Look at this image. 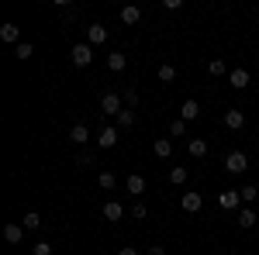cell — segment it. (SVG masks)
<instances>
[{
    "mask_svg": "<svg viewBox=\"0 0 259 255\" xmlns=\"http://www.w3.org/2000/svg\"><path fill=\"white\" fill-rule=\"evenodd\" d=\"M31 255H52V245H49V241H38V245L31 248Z\"/></svg>",
    "mask_w": 259,
    "mask_h": 255,
    "instance_id": "f546056e",
    "label": "cell"
},
{
    "mask_svg": "<svg viewBox=\"0 0 259 255\" xmlns=\"http://www.w3.org/2000/svg\"><path fill=\"white\" fill-rule=\"evenodd\" d=\"M107 41V28L104 24H90L87 28V45H104Z\"/></svg>",
    "mask_w": 259,
    "mask_h": 255,
    "instance_id": "5b68a950",
    "label": "cell"
},
{
    "mask_svg": "<svg viewBox=\"0 0 259 255\" xmlns=\"http://www.w3.org/2000/svg\"><path fill=\"white\" fill-rule=\"evenodd\" d=\"M4 238H7L11 245H18L21 238H24V224H7V228H4Z\"/></svg>",
    "mask_w": 259,
    "mask_h": 255,
    "instance_id": "5bb4252c",
    "label": "cell"
},
{
    "mask_svg": "<svg viewBox=\"0 0 259 255\" xmlns=\"http://www.w3.org/2000/svg\"><path fill=\"white\" fill-rule=\"evenodd\" d=\"M132 124H135V111L128 107V111H121V114H118V128H132Z\"/></svg>",
    "mask_w": 259,
    "mask_h": 255,
    "instance_id": "d4e9b609",
    "label": "cell"
},
{
    "mask_svg": "<svg viewBox=\"0 0 259 255\" xmlns=\"http://www.w3.org/2000/svg\"><path fill=\"white\" fill-rule=\"evenodd\" d=\"M121 214H124V207H121L118 200H107V203H104V217H107V221H121Z\"/></svg>",
    "mask_w": 259,
    "mask_h": 255,
    "instance_id": "4fadbf2b",
    "label": "cell"
},
{
    "mask_svg": "<svg viewBox=\"0 0 259 255\" xmlns=\"http://www.w3.org/2000/svg\"><path fill=\"white\" fill-rule=\"evenodd\" d=\"M124 66H128V59H124V52H111V56H107V69H111V73H121Z\"/></svg>",
    "mask_w": 259,
    "mask_h": 255,
    "instance_id": "9a60e30c",
    "label": "cell"
},
{
    "mask_svg": "<svg viewBox=\"0 0 259 255\" xmlns=\"http://www.w3.org/2000/svg\"><path fill=\"white\" fill-rule=\"evenodd\" d=\"M118 255H139V252H135V248H121Z\"/></svg>",
    "mask_w": 259,
    "mask_h": 255,
    "instance_id": "836d02e7",
    "label": "cell"
},
{
    "mask_svg": "<svg viewBox=\"0 0 259 255\" xmlns=\"http://www.w3.org/2000/svg\"><path fill=\"white\" fill-rule=\"evenodd\" d=\"M121 21H124V24H139V21H142V11L135 7V4H132V7H121Z\"/></svg>",
    "mask_w": 259,
    "mask_h": 255,
    "instance_id": "2e32d148",
    "label": "cell"
},
{
    "mask_svg": "<svg viewBox=\"0 0 259 255\" xmlns=\"http://www.w3.org/2000/svg\"><path fill=\"white\" fill-rule=\"evenodd\" d=\"M200 118V104L197 100H183V107H180V121H197Z\"/></svg>",
    "mask_w": 259,
    "mask_h": 255,
    "instance_id": "52a82bcc",
    "label": "cell"
},
{
    "mask_svg": "<svg viewBox=\"0 0 259 255\" xmlns=\"http://www.w3.org/2000/svg\"><path fill=\"white\" fill-rule=\"evenodd\" d=\"M0 38H4V41H18L21 38L18 24H4V28H0ZM18 45H21V41H18Z\"/></svg>",
    "mask_w": 259,
    "mask_h": 255,
    "instance_id": "d6986e66",
    "label": "cell"
},
{
    "mask_svg": "<svg viewBox=\"0 0 259 255\" xmlns=\"http://www.w3.org/2000/svg\"><path fill=\"white\" fill-rule=\"evenodd\" d=\"M14 56H18L21 62H24V59H31V56H35V45H31V41H21L18 48H14Z\"/></svg>",
    "mask_w": 259,
    "mask_h": 255,
    "instance_id": "ffe728a7",
    "label": "cell"
},
{
    "mask_svg": "<svg viewBox=\"0 0 259 255\" xmlns=\"http://www.w3.org/2000/svg\"><path fill=\"white\" fill-rule=\"evenodd\" d=\"M207 73H211V76H225L228 69H225V62H221V59H211V62H207Z\"/></svg>",
    "mask_w": 259,
    "mask_h": 255,
    "instance_id": "484cf974",
    "label": "cell"
},
{
    "mask_svg": "<svg viewBox=\"0 0 259 255\" xmlns=\"http://www.w3.org/2000/svg\"><path fill=\"white\" fill-rule=\"evenodd\" d=\"M24 228H28V231H38V228H41V217L35 214V211H28V214H24Z\"/></svg>",
    "mask_w": 259,
    "mask_h": 255,
    "instance_id": "cb8c5ba5",
    "label": "cell"
},
{
    "mask_svg": "<svg viewBox=\"0 0 259 255\" xmlns=\"http://www.w3.org/2000/svg\"><path fill=\"white\" fill-rule=\"evenodd\" d=\"M149 255H166V248H162V245H152V248H149Z\"/></svg>",
    "mask_w": 259,
    "mask_h": 255,
    "instance_id": "d6a6232c",
    "label": "cell"
},
{
    "mask_svg": "<svg viewBox=\"0 0 259 255\" xmlns=\"http://www.w3.org/2000/svg\"><path fill=\"white\" fill-rule=\"evenodd\" d=\"M69 59H73V66H90L94 62V45H87V41L83 45H73V56Z\"/></svg>",
    "mask_w": 259,
    "mask_h": 255,
    "instance_id": "7a4b0ae2",
    "label": "cell"
},
{
    "mask_svg": "<svg viewBox=\"0 0 259 255\" xmlns=\"http://www.w3.org/2000/svg\"><path fill=\"white\" fill-rule=\"evenodd\" d=\"M228 83H232L235 90H245V86H249V73H245V69H232V73H228Z\"/></svg>",
    "mask_w": 259,
    "mask_h": 255,
    "instance_id": "7c38bea8",
    "label": "cell"
},
{
    "mask_svg": "<svg viewBox=\"0 0 259 255\" xmlns=\"http://www.w3.org/2000/svg\"><path fill=\"white\" fill-rule=\"evenodd\" d=\"M97 183H100V190H114V186H118V179H114V173H107V169H104V173L97 176Z\"/></svg>",
    "mask_w": 259,
    "mask_h": 255,
    "instance_id": "44dd1931",
    "label": "cell"
},
{
    "mask_svg": "<svg viewBox=\"0 0 259 255\" xmlns=\"http://www.w3.org/2000/svg\"><path fill=\"white\" fill-rule=\"evenodd\" d=\"M218 203L225 207V211H235V207L242 203V193H239V190H225V193L218 196Z\"/></svg>",
    "mask_w": 259,
    "mask_h": 255,
    "instance_id": "ba28073f",
    "label": "cell"
},
{
    "mask_svg": "<svg viewBox=\"0 0 259 255\" xmlns=\"http://www.w3.org/2000/svg\"><path fill=\"white\" fill-rule=\"evenodd\" d=\"M152 152H156V159H169L173 156V141H169V138H156Z\"/></svg>",
    "mask_w": 259,
    "mask_h": 255,
    "instance_id": "8fae6325",
    "label": "cell"
},
{
    "mask_svg": "<svg viewBox=\"0 0 259 255\" xmlns=\"http://www.w3.org/2000/svg\"><path fill=\"white\" fill-rule=\"evenodd\" d=\"M145 214H149V211H145V203H135V207H132V217H139V221H142Z\"/></svg>",
    "mask_w": 259,
    "mask_h": 255,
    "instance_id": "1f68e13d",
    "label": "cell"
},
{
    "mask_svg": "<svg viewBox=\"0 0 259 255\" xmlns=\"http://www.w3.org/2000/svg\"><path fill=\"white\" fill-rule=\"evenodd\" d=\"M169 183L183 186V183H187V169H183V166H173V169H169Z\"/></svg>",
    "mask_w": 259,
    "mask_h": 255,
    "instance_id": "603a6c76",
    "label": "cell"
},
{
    "mask_svg": "<svg viewBox=\"0 0 259 255\" xmlns=\"http://www.w3.org/2000/svg\"><path fill=\"white\" fill-rule=\"evenodd\" d=\"M69 138H73L76 145H83V141L90 138V128H87V124H73V128H69Z\"/></svg>",
    "mask_w": 259,
    "mask_h": 255,
    "instance_id": "ac0fdd59",
    "label": "cell"
},
{
    "mask_svg": "<svg viewBox=\"0 0 259 255\" xmlns=\"http://www.w3.org/2000/svg\"><path fill=\"white\" fill-rule=\"evenodd\" d=\"M183 131H187V121H173V124H169V135L173 138H180Z\"/></svg>",
    "mask_w": 259,
    "mask_h": 255,
    "instance_id": "f1b7e54d",
    "label": "cell"
},
{
    "mask_svg": "<svg viewBox=\"0 0 259 255\" xmlns=\"http://www.w3.org/2000/svg\"><path fill=\"white\" fill-rule=\"evenodd\" d=\"M124 186H128V193H145V176H139V173H132Z\"/></svg>",
    "mask_w": 259,
    "mask_h": 255,
    "instance_id": "e0dca14e",
    "label": "cell"
},
{
    "mask_svg": "<svg viewBox=\"0 0 259 255\" xmlns=\"http://www.w3.org/2000/svg\"><path fill=\"white\" fill-rule=\"evenodd\" d=\"M225 169H228V173H245V169H249V156H245V152H228V156H225Z\"/></svg>",
    "mask_w": 259,
    "mask_h": 255,
    "instance_id": "6da1fadb",
    "label": "cell"
},
{
    "mask_svg": "<svg viewBox=\"0 0 259 255\" xmlns=\"http://www.w3.org/2000/svg\"><path fill=\"white\" fill-rule=\"evenodd\" d=\"M256 221H259V217H256V211H242V214H239V224H242V228H252Z\"/></svg>",
    "mask_w": 259,
    "mask_h": 255,
    "instance_id": "83f0119b",
    "label": "cell"
},
{
    "mask_svg": "<svg viewBox=\"0 0 259 255\" xmlns=\"http://www.w3.org/2000/svg\"><path fill=\"white\" fill-rule=\"evenodd\" d=\"M100 111L118 118V114H121V97H118V93H104V97H100Z\"/></svg>",
    "mask_w": 259,
    "mask_h": 255,
    "instance_id": "277c9868",
    "label": "cell"
},
{
    "mask_svg": "<svg viewBox=\"0 0 259 255\" xmlns=\"http://www.w3.org/2000/svg\"><path fill=\"white\" fill-rule=\"evenodd\" d=\"M180 207H183L187 214H197L200 207H204V196H200V193H183V196H180Z\"/></svg>",
    "mask_w": 259,
    "mask_h": 255,
    "instance_id": "3957f363",
    "label": "cell"
},
{
    "mask_svg": "<svg viewBox=\"0 0 259 255\" xmlns=\"http://www.w3.org/2000/svg\"><path fill=\"white\" fill-rule=\"evenodd\" d=\"M159 79H162V83H173V79H177V66L162 62V66H159Z\"/></svg>",
    "mask_w": 259,
    "mask_h": 255,
    "instance_id": "7402d4cb",
    "label": "cell"
},
{
    "mask_svg": "<svg viewBox=\"0 0 259 255\" xmlns=\"http://www.w3.org/2000/svg\"><path fill=\"white\" fill-rule=\"evenodd\" d=\"M124 100H128V107H132V111H135V104H139V93H135V90H132V86H128V90H124Z\"/></svg>",
    "mask_w": 259,
    "mask_h": 255,
    "instance_id": "4dcf8cb0",
    "label": "cell"
},
{
    "mask_svg": "<svg viewBox=\"0 0 259 255\" xmlns=\"http://www.w3.org/2000/svg\"><path fill=\"white\" fill-rule=\"evenodd\" d=\"M97 145L100 148H114V145H118V128H100Z\"/></svg>",
    "mask_w": 259,
    "mask_h": 255,
    "instance_id": "8992f818",
    "label": "cell"
},
{
    "mask_svg": "<svg viewBox=\"0 0 259 255\" xmlns=\"http://www.w3.org/2000/svg\"><path fill=\"white\" fill-rule=\"evenodd\" d=\"M239 193H242V200H245V203H252V200L259 196V186H252V183H249V186H242Z\"/></svg>",
    "mask_w": 259,
    "mask_h": 255,
    "instance_id": "4316f807",
    "label": "cell"
},
{
    "mask_svg": "<svg viewBox=\"0 0 259 255\" xmlns=\"http://www.w3.org/2000/svg\"><path fill=\"white\" fill-rule=\"evenodd\" d=\"M242 124H245V114L242 111H225V128L228 131H239Z\"/></svg>",
    "mask_w": 259,
    "mask_h": 255,
    "instance_id": "9c48e42d",
    "label": "cell"
},
{
    "mask_svg": "<svg viewBox=\"0 0 259 255\" xmlns=\"http://www.w3.org/2000/svg\"><path fill=\"white\" fill-rule=\"evenodd\" d=\"M187 152L194 159H204L207 156V141H204V138H190V141H187Z\"/></svg>",
    "mask_w": 259,
    "mask_h": 255,
    "instance_id": "30bf717a",
    "label": "cell"
}]
</instances>
